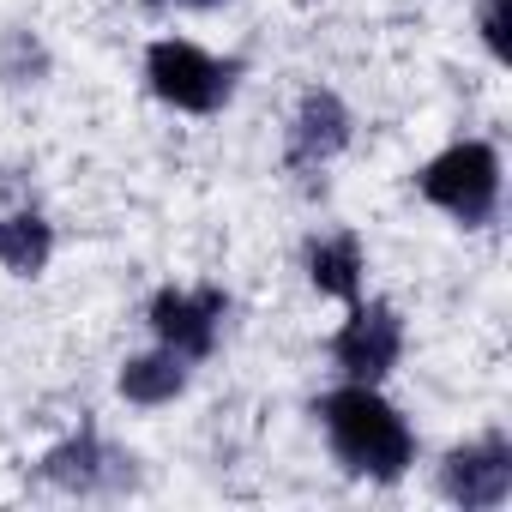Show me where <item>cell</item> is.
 Segmentation results:
<instances>
[{
	"label": "cell",
	"instance_id": "obj_1",
	"mask_svg": "<svg viewBox=\"0 0 512 512\" xmlns=\"http://www.w3.org/2000/svg\"><path fill=\"white\" fill-rule=\"evenodd\" d=\"M314 428H320L332 464H338L350 482L398 488V482H410V470L422 464V434H416L410 410H404L386 386L332 380V386L314 398Z\"/></svg>",
	"mask_w": 512,
	"mask_h": 512
},
{
	"label": "cell",
	"instance_id": "obj_2",
	"mask_svg": "<svg viewBox=\"0 0 512 512\" xmlns=\"http://www.w3.org/2000/svg\"><path fill=\"white\" fill-rule=\"evenodd\" d=\"M410 193L440 211L452 229L464 235H482L500 223L506 211V151L482 133H464V139H446L440 151H428L416 169H410Z\"/></svg>",
	"mask_w": 512,
	"mask_h": 512
},
{
	"label": "cell",
	"instance_id": "obj_3",
	"mask_svg": "<svg viewBox=\"0 0 512 512\" xmlns=\"http://www.w3.org/2000/svg\"><path fill=\"white\" fill-rule=\"evenodd\" d=\"M241 79H247V61L241 55H217L181 31H163L145 43L139 55V85L157 109L169 115H187V121H211L223 115L235 97H241Z\"/></svg>",
	"mask_w": 512,
	"mask_h": 512
},
{
	"label": "cell",
	"instance_id": "obj_4",
	"mask_svg": "<svg viewBox=\"0 0 512 512\" xmlns=\"http://www.w3.org/2000/svg\"><path fill=\"white\" fill-rule=\"evenodd\" d=\"M404 356H410V320L392 296H356L326 338L332 374L362 380V386H386L404 368Z\"/></svg>",
	"mask_w": 512,
	"mask_h": 512
},
{
	"label": "cell",
	"instance_id": "obj_5",
	"mask_svg": "<svg viewBox=\"0 0 512 512\" xmlns=\"http://www.w3.org/2000/svg\"><path fill=\"white\" fill-rule=\"evenodd\" d=\"M31 476H37L43 488L67 494V500H109V494H127V488L139 482V458L121 452V446L85 416V422H73L55 446L37 452Z\"/></svg>",
	"mask_w": 512,
	"mask_h": 512
},
{
	"label": "cell",
	"instance_id": "obj_6",
	"mask_svg": "<svg viewBox=\"0 0 512 512\" xmlns=\"http://www.w3.org/2000/svg\"><path fill=\"white\" fill-rule=\"evenodd\" d=\"M229 314H235V296L223 284H211V278H199V284H175L169 278V284H157L145 296V332H151V344L187 356L193 368H205L217 356V344L229 332Z\"/></svg>",
	"mask_w": 512,
	"mask_h": 512
},
{
	"label": "cell",
	"instance_id": "obj_7",
	"mask_svg": "<svg viewBox=\"0 0 512 512\" xmlns=\"http://www.w3.org/2000/svg\"><path fill=\"white\" fill-rule=\"evenodd\" d=\"M350 145H356V109H350V97L338 85H320V79L302 85L296 103H290V115H284V139H278L284 175L314 181V175L338 169Z\"/></svg>",
	"mask_w": 512,
	"mask_h": 512
},
{
	"label": "cell",
	"instance_id": "obj_8",
	"mask_svg": "<svg viewBox=\"0 0 512 512\" xmlns=\"http://www.w3.org/2000/svg\"><path fill=\"white\" fill-rule=\"evenodd\" d=\"M434 494L458 512H500L512 500V434L494 422L482 434L452 440L434 458Z\"/></svg>",
	"mask_w": 512,
	"mask_h": 512
},
{
	"label": "cell",
	"instance_id": "obj_9",
	"mask_svg": "<svg viewBox=\"0 0 512 512\" xmlns=\"http://www.w3.org/2000/svg\"><path fill=\"white\" fill-rule=\"evenodd\" d=\"M296 266H302V284H308L320 302L350 308L356 296H368V241H362V229H350V223L308 229Z\"/></svg>",
	"mask_w": 512,
	"mask_h": 512
},
{
	"label": "cell",
	"instance_id": "obj_10",
	"mask_svg": "<svg viewBox=\"0 0 512 512\" xmlns=\"http://www.w3.org/2000/svg\"><path fill=\"white\" fill-rule=\"evenodd\" d=\"M193 374H199V368H193L187 356H175V350H163V344H145V350L121 356L115 392H121L127 410H169V404H181V398L193 392Z\"/></svg>",
	"mask_w": 512,
	"mask_h": 512
},
{
	"label": "cell",
	"instance_id": "obj_11",
	"mask_svg": "<svg viewBox=\"0 0 512 512\" xmlns=\"http://www.w3.org/2000/svg\"><path fill=\"white\" fill-rule=\"evenodd\" d=\"M55 247H61V235H55L49 211H37V205L0 211V272H7V278L37 284L55 266Z\"/></svg>",
	"mask_w": 512,
	"mask_h": 512
},
{
	"label": "cell",
	"instance_id": "obj_12",
	"mask_svg": "<svg viewBox=\"0 0 512 512\" xmlns=\"http://www.w3.org/2000/svg\"><path fill=\"white\" fill-rule=\"evenodd\" d=\"M55 79V49L37 25H0V91H37Z\"/></svg>",
	"mask_w": 512,
	"mask_h": 512
},
{
	"label": "cell",
	"instance_id": "obj_13",
	"mask_svg": "<svg viewBox=\"0 0 512 512\" xmlns=\"http://www.w3.org/2000/svg\"><path fill=\"white\" fill-rule=\"evenodd\" d=\"M476 49L488 55V67H512V43H506V0H476Z\"/></svg>",
	"mask_w": 512,
	"mask_h": 512
},
{
	"label": "cell",
	"instance_id": "obj_14",
	"mask_svg": "<svg viewBox=\"0 0 512 512\" xmlns=\"http://www.w3.org/2000/svg\"><path fill=\"white\" fill-rule=\"evenodd\" d=\"M151 13H217L223 0H145Z\"/></svg>",
	"mask_w": 512,
	"mask_h": 512
}]
</instances>
